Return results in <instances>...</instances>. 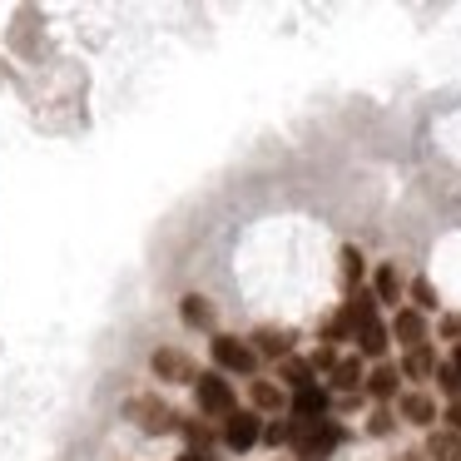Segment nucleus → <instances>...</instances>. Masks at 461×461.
Returning <instances> with one entry per match:
<instances>
[{
	"instance_id": "nucleus-3",
	"label": "nucleus",
	"mask_w": 461,
	"mask_h": 461,
	"mask_svg": "<svg viewBox=\"0 0 461 461\" xmlns=\"http://www.w3.org/2000/svg\"><path fill=\"white\" fill-rule=\"evenodd\" d=\"M209 348H213V362H219V372H239V377H249V372L258 367V352H253L249 342L229 338V332H219Z\"/></svg>"
},
{
	"instance_id": "nucleus-14",
	"label": "nucleus",
	"mask_w": 461,
	"mask_h": 461,
	"mask_svg": "<svg viewBox=\"0 0 461 461\" xmlns=\"http://www.w3.org/2000/svg\"><path fill=\"white\" fill-rule=\"evenodd\" d=\"M397 382H402V372L382 362V367H377V372H372V377H367V392H372V397H377V402H392V397H397Z\"/></svg>"
},
{
	"instance_id": "nucleus-12",
	"label": "nucleus",
	"mask_w": 461,
	"mask_h": 461,
	"mask_svg": "<svg viewBox=\"0 0 461 461\" xmlns=\"http://www.w3.org/2000/svg\"><path fill=\"white\" fill-rule=\"evenodd\" d=\"M427 456L431 461H461V437H456V431H431V437H427Z\"/></svg>"
},
{
	"instance_id": "nucleus-19",
	"label": "nucleus",
	"mask_w": 461,
	"mask_h": 461,
	"mask_svg": "<svg viewBox=\"0 0 461 461\" xmlns=\"http://www.w3.org/2000/svg\"><path fill=\"white\" fill-rule=\"evenodd\" d=\"M402 372H407V377H431V372H437V357H431V348H411L407 362H402Z\"/></svg>"
},
{
	"instance_id": "nucleus-23",
	"label": "nucleus",
	"mask_w": 461,
	"mask_h": 461,
	"mask_svg": "<svg viewBox=\"0 0 461 461\" xmlns=\"http://www.w3.org/2000/svg\"><path fill=\"white\" fill-rule=\"evenodd\" d=\"M179 431H184V437L194 441V447H199V456H203V447H209V441H213V431L203 427V421H179Z\"/></svg>"
},
{
	"instance_id": "nucleus-29",
	"label": "nucleus",
	"mask_w": 461,
	"mask_h": 461,
	"mask_svg": "<svg viewBox=\"0 0 461 461\" xmlns=\"http://www.w3.org/2000/svg\"><path fill=\"white\" fill-rule=\"evenodd\" d=\"M179 461H209V456H199V451H184V456Z\"/></svg>"
},
{
	"instance_id": "nucleus-20",
	"label": "nucleus",
	"mask_w": 461,
	"mask_h": 461,
	"mask_svg": "<svg viewBox=\"0 0 461 461\" xmlns=\"http://www.w3.org/2000/svg\"><path fill=\"white\" fill-rule=\"evenodd\" d=\"M263 437H268V447H298V417H293V421H273V427H263Z\"/></svg>"
},
{
	"instance_id": "nucleus-16",
	"label": "nucleus",
	"mask_w": 461,
	"mask_h": 461,
	"mask_svg": "<svg viewBox=\"0 0 461 461\" xmlns=\"http://www.w3.org/2000/svg\"><path fill=\"white\" fill-rule=\"evenodd\" d=\"M249 397L258 411H278L283 407V387L278 382H249Z\"/></svg>"
},
{
	"instance_id": "nucleus-30",
	"label": "nucleus",
	"mask_w": 461,
	"mask_h": 461,
	"mask_svg": "<svg viewBox=\"0 0 461 461\" xmlns=\"http://www.w3.org/2000/svg\"><path fill=\"white\" fill-rule=\"evenodd\" d=\"M397 461H421V456H417V451H402V456H397Z\"/></svg>"
},
{
	"instance_id": "nucleus-6",
	"label": "nucleus",
	"mask_w": 461,
	"mask_h": 461,
	"mask_svg": "<svg viewBox=\"0 0 461 461\" xmlns=\"http://www.w3.org/2000/svg\"><path fill=\"white\" fill-rule=\"evenodd\" d=\"M149 367H154V377H159V382H194L189 357H184V352H174V348H159L149 357Z\"/></svg>"
},
{
	"instance_id": "nucleus-24",
	"label": "nucleus",
	"mask_w": 461,
	"mask_h": 461,
	"mask_svg": "<svg viewBox=\"0 0 461 461\" xmlns=\"http://www.w3.org/2000/svg\"><path fill=\"white\" fill-rule=\"evenodd\" d=\"M411 303H417V312L421 308H437V288H431L427 278H417V283H411Z\"/></svg>"
},
{
	"instance_id": "nucleus-26",
	"label": "nucleus",
	"mask_w": 461,
	"mask_h": 461,
	"mask_svg": "<svg viewBox=\"0 0 461 461\" xmlns=\"http://www.w3.org/2000/svg\"><path fill=\"white\" fill-rule=\"evenodd\" d=\"M392 427H397V421H392V411H387V407H377V411L367 417V431H372V437H387Z\"/></svg>"
},
{
	"instance_id": "nucleus-17",
	"label": "nucleus",
	"mask_w": 461,
	"mask_h": 461,
	"mask_svg": "<svg viewBox=\"0 0 461 461\" xmlns=\"http://www.w3.org/2000/svg\"><path fill=\"white\" fill-rule=\"evenodd\" d=\"M179 312H184V322H189V328H209V322H213V308H209V298H199V293H189Z\"/></svg>"
},
{
	"instance_id": "nucleus-7",
	"label": "nucleus",
	"mask_w": 461,
	"mask_h": 461,
	"mask_svg": "<svg viewBox=\"0 0 461 461\" xmlns=\"http://www.w3.org/2000/svg\"><path fill=\"white\" fill-rule=\"evenodd\" d=\"M392 338L407 342V352L411 348H427V322H421V312L417 308H402L397 318H392Z\"/></svg>"
},
{
	"instance_id": "nucleus-1",
	"label": "nucleus",
	"mask_w": 461,
	"mask_h": 461,
	"mask_svg": "<svg viewBox=\"0 0 461 461\" xmlns=\"http://www.w3.org/2000/svg\"><path fill=\"white\" fill-rule=\"evenodd\" d=\"M124 417H130L140 431H149V437H164V431H174L184 421L179 411L159 397V392H140V397H130V402H124Z\"/></svg>"
},
{
	"instance_id": "nucleus-28",
	"label": "nucleus",
	"mask_w": 461,
	"mask_h": 461,
	"mask_svg": "<svg viewBox=\"0 0 461 461\" xmlns=\"http://www.w3.org/2000/svg\"><path fill=\"white\" fill-rule=\"evenodd\" d=\"M447 421H451V431H461V402H447Z\"/></svg>"
},
{
	"instance_id": "nucleus-27",
	"label": "nucleus",
	"mask_w": 461,
	"mask_h": 461,
	"mask_svg": "<svg viewBox=\"0 0 461 461\" xmlns=\"http://www.w3.org/2000/svg\"><path fill=\"white\" fill-rule=\"evenodd\" d=\"M441 338H451V342L461 338V318H456V312H447V318H441Z\"/></svg>"
},
{
	"instance_id": "nucleus-2",
	"label": "nucleus",
	"mask_w": 461,
	"mask_h": 461,
	"mask_svg": "<svg viewBox=\"0 0 461 461\" xmlns=\"http://www.w3.org/2000/svg\"><path fill=\"white\" fill-rule=\"evenodd\" d=\"M342 447V427L338 421H298V456L303 461H328Z\"/></svg>"
},
{
	"instance_id": "nucleus-22",
	"label": "nucleus",
	"mask_w": 461,
	"mask_h": 461,
	"mask_svg": "<svg viewBox=\"0 0 461 461\" xmlns=\"http://www.w3.org/2000/svg\"><path fill=\"white\" fill-rule=\"evenodd\" d=\"M342 283H348V288L362 283V253L357 249H342Z\"/></svg>"
},
{
	"instance_id": "nucleus-5",
	"label": "nucleus",
	"mask_w": 461,
	"mask_h": 461,
	"mask_svg": "<svg viewBox=\"0 0 461 461\" xmlns=\"http://www.w3.org/2000/svg\"><path fill=\"white\" fill-rule=\"evenodd\" d=\"M258 437H263V427H258V411H233V417L223 421V441H229L233 451H249Z\"/></svg>"
},
{
	"instance_id": "nucleus-8",
	"label": "nucleus",
	"mask_w": 461,
	"mask_h": 461,
	"mask_svg": "<svg viewBox=\"0 0 461 461\" xmlns=\"http://www.w3.org/2000/svg\"><path fill=\"white\" fill-rule=\"evenodd\" d=\"M293 417H298V421H322V417H328V387L293 392Z\"/></svg>"
},
{
	"instance_id": "nucleus-21",
	"label": "nucleus",
	"mask_w": 461,
	"mask_h": 461,
	"mask_svg": "<svg viewBox=\"0 0 461 461\" xmlns=\"http://www.w3.org/2000/svg\"><path fill=\"white\" fill-rule=\"evenodd\" d=\"M437 387L447 392L451 402H461V367H456V362H441V367H437Z\"/></svg>"
},
{
	"instance_id": "nucleus-25",
	"label": "nucleus",
	"mask_w": 461,
	"mask_h": 461,
	"mask_svg": "<svg viewBox=\"0 0 461 461\" xmlns=\"http://www.w3.org/2000/svg\"><path fill=\"white\" fill-rule=\"evenodd\" d=\"M308 362H312V372H328V377H332V372H338V362H342V357H338V352H332V348H318V352H312Z\"/></svg>"
},
{
	"instance_id": "nucleus-31",
	"label": "nucleus",
	"mask_w": 461,
	"mask_h": 461,
	"mask_svg": "<svg viewBox=\"0 0 461 461\" xmlns=\"http://www.w3.org/2000/svg\"><path fill=\"white\" fill-rule=\"evenodd\" d=\"M456 367H461V342H456Z\"/></svg>"
},
{
	"instance_id": "nucleus-10",
	"label": "nucleus",
	"mask_w": 461,
	"mask_h": 461,
	"mask_svg": "<svg viewBox=\"0 0 461 461\" xmlns=\"http://www.w3.org/2000/svg\"><path fill=\"white\" fill-rule=\"evenodd\" d=\"M352 338H357V348L367 352V357H382V352H387V338H392V332L382 328L377 312H372V318H362V322H357V332H352Z\"/></svg>"
},
{
	"instance_id": "nucleus-18",
	"label": "nucleus",
	"mask_w": 461,
	"mask_h": 461,
	"mask_svg": "<svg viewBox=\"0 0 461 461\" xmlns=\"http://www.w3.org/2000/svg\"><path fill=\"white\" fill-rule=\"evenodd\" d=\"M332 387H338V392H357L362 387V362L357 357H342L338 372H332Z\"/></svg>"
},
{
	"instance_id": "nucleus-13",
	"label": "nucleus",
	"mask_w": 461,
	"mask_h": 461,
	"mask_svg": "<svg viewBox=\"0 0 461 461\" xmlns=\"http://www.w3.org/2000/svg\"><path fill=\"white\" fill-rule=\"evenodd\" d=\"M278 377L288 382L293 392H303V387H318V382H312L318 372H312V362H303V357H288V362L278 367Z\"/></svg>"
},
{
	"instance_id": "nucleus-4",
	"label": "nucleus",
	"mask_w": 461,
	"mask_h": 461,
	"mask_svg": "<svg viewBox=\"0 0 461 461\" xmlns=\"http://www.w3.org/2000/svg\"><path fill=\"white\" fill-rule=\"evenodd\" d=\"M194 392H199V407L213 411V417H233V387L223 372H199L194 377Z\"/></svg>"
},
{
	"instance_id": "nucleus-15",
	"label": "nucleus",
	"mask_w": 461,
	"mask_h": 461,
	"mask_svg": "<svg viewBox=\"0 0 461 461\" xmlns=\"http://www.w3.org/2000/svg\"><path fill=\"white\" fill-rule=\"evenodd\" d=\"M372 293H377V303H402V278L392 263H382L377 278H372Z\"/></svg>"
},
{
	"instance_id": "nucleus-11",
	"label": "nucleus",
	"mask_w": 461,
	"mask_h": 461,
	"mask_svg": "<svg viewBox=\"0 0 461 461\" xmlns=\"http://www.w3.org/2000/svg\"><path fill=\"white\" fill-rule=\"evenodd\" d=\"M397 407H402V417H407L411 427H431V421H437V402H431L427 392H407Z\"/></svg>"
},
{
	"instance_id": "nucleus-9",
	"label": "nucleus",
	"mask_w": 461,
	"mask_h": 461,
	"mask_svg": "<svg viewBox=\"0 0 461 461\" xmlns=\"http://www.w3.org/2000/svg\"><path fill=\"white\" fill-rule=\"evenodd\" d=\"M253 352L288 362V352H293V332H288V328H258V332H253Z\"/></svg>"
}]
</instances>
